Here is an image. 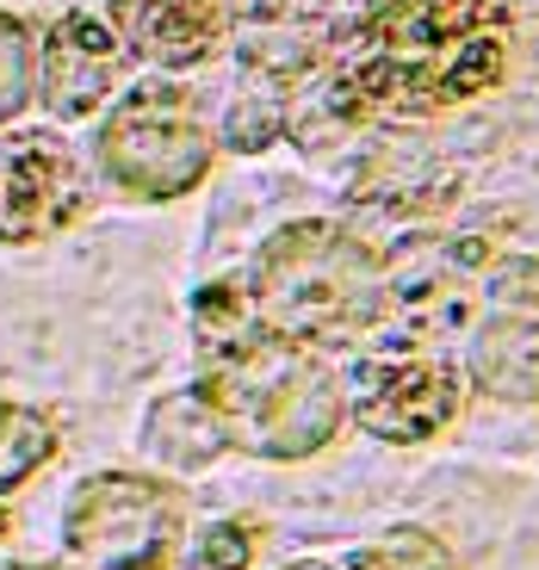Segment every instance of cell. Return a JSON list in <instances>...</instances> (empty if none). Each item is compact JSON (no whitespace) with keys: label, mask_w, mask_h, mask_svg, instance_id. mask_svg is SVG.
Returning <instances> with one entry per match:
<instances>
[{"label":"cell","mask_w":539,"mask_h":570,"mask_svg":"<svg viewBox=\"0 0 539 570\" xmlns=\"http://www.w3.org/2000/svg\"><path fill=\"white\" fill-rule=\"evenodd\" d=\"M186 502L174 484L100 471L69 502V552L94 570H161L180 546Z\"/></svg>","instance_id":"5"},{"label":"cell","mask_w":539,"mask_h":570,"mask_svg":"<svg viewBox=\"0 0 539 570\" xmlns=\"http://www.w3.org/2000/svg\"><path fill=\"white\" fill-rule=\"evenodd\" d=\"M471 379L502 403H539V261L502 255L478 279Z\"/></svg>","instance_id":"6"},{"label":"cell","mask_w":539,"mask_h":570,"mask_svg":"<svg viewBox=\"0 0 539 570\" xmlns=\"http://www.w3.org/2000/svg\"><path fill=\"white\" fill-rule=\"evenodd\" d=\"M118 43L149 57L156 69H193V62L217 57V43L229 31L224 0H112Z\"/></svg>","instance_id":"10"},{"label":"cell","mask_w":539,"mask_h":570,"mask_svg":"<svg viewBox=\"0 0 539 570\" xmlns=\"http://www.w3.org/2000/svg\"><path fill=\"white\" fill-rule=\"evenodd\" d=\"M81 205V168L50 130L19 137L0 156V243H31L62 229Z\"/></svg>","instance_id":"8"},{"label":"cell","mask_w":539,"mask_h":570,"mask_svg":"<svg viewBox=\"0 0 539 570\" xmlns=\"http://www.w3.org/2000/svg\"><path fill=\"white\" fill-rule=\"evenodd\" d=\"M0 533H7V521H0Z\"/></svg>","instance_id":"17"},{"label":"cell","mask_w":539,"mask_h":570,"mask_svg":"<svg viewBox=\"0 0 539 570\" xmlns=\"http://www.w3.org/2000/svg\"><path fill=\"white\" fill-rule=\"evenodd\" d=\"M285 570H329V564H285Z\"/></svg>","instance_id":"16"},{"label":"cell","mask_w":539,"mask_h":570,"mask_svg":"<svg viewBox=\"0 0 539 570\" xmlns=\"http://www.w3.org/2000/svg\"><path fill=\"white\" fill-rule=\"evenodd\" d=\"M143 441H149V453H156L161 465L199 471L229 446V434H224V422H217L205 391H174V397H161L156 410H149V434H143Z\"/></svg>","instance_id":"11"},{"label":"cell","mask_w":539,"mask_h":570,"mask_svg":"<svg viewBox=\"0 0 539 570\" xmlns=\"http://www.w3.org/2000/svg\"><path fill=\"white\" fill-rule=\"evenodd\" d=\"M502 62L509 13L497 0H384L341 62L335 100L347 112L422 118L490 94L502 81Z\"/></svg>","instance_id":"1"},{"label":"cell","mask_w":539,"mask_h":570,"mask_svg":"<svg viewBox=\"0 0 539 570\" xmlns=\"http://www.w3.org/2000/svg\"><path fill=\"white\" fill-rule=\"evenodd\" d=\"M248 316L280 342H354L384 316V267L341 224H285L242 285Z\"/></svg>","instance_id":"3"},{"label":"cell","mask_w":539,"mask_h":570,"mask_svg":"<svg viewBox=\"0 0 539 570\" xmlns=\"http://www.w3.org/2000/svg\"><path fill=\"white\" fill-rule=\"evenodd\" d=\"M31 100V31L0 13V125H13Z\"/></svg>","instance_id":"14"},{"label":"cell","mask_w":539,"mask_h":570,"mask_svg":"<svg viewBox=\"0 0 539 570\" xmlns=\"http://www.w3.org/2000/svg\"><path fill=\"white\" fill-rule=\"evenodd\" d=\"M459 397L465 391H459V372L447 360L403 354V360H366L354 372V422L391 446L434 441L459 415Z\"/></svg>","instance_id":"7"},{"label":"cell","mask_w":539,"mask_h":570,"mask_svg":"<svg viewBox=\"0 0 539 570\" xmlns=\"http://www.w3.org/2000/svg\"><path fill=\"white\" fill-rule=\"evenodd\" d=\"M50 453H57L50 422H43V415H31V410H19V403H0V497L26 484V478Z\"/></svg>","instance_id":"12"},{"label":"cell","mask_w":539,"mask_h":570,"mask_svg":"<svg viewBox=\"0 0 539 570\" xmlns=\"http://www.w3.org/2000/svg\"><path fill=\"white\" fill-rule=\"evenodd\" d=\"M125 75V43L87 13L57 19V31L43 38V62H38V94L57 118H87L100 112V100Z\"/></svg>","instance_id":"9"},{"label":"cell","mask_w":539,"mask_h":570,"mask_svg":"<svg viewBox=\"0 0 539 570\" xmlns=\"http://www.w3.org/2000/svg\"><path fill=\"white\" fill-rule=\"evenodd\" d=\"M347 570H453V558H447V546H440L434 533L391 528V533H379L372 546H360Z\"/></svg>","instance_id":"13"},{"label":"cell","mask_w":539,"mask_h":570,"mask_svg":"<svg viewBox=\"0 0 539 570\" xmlns=\"http://www.w3.org/2000/svg\"><path fill=\"white\" fill-rule=\"evenodd\" d=\"M248 558H255V528H242V521H217L199 546L205 570H248Z\"/></svg>","instance_id":"15"},{"label":"cell","mask_w":539,"mask_h":570,"mask_svg":"<svg viewBox=\"0 0 539 570\" xmlns=\"http://www.w3.org/2000/svg\"><path fill=\"white\" fill-rule=\"evenodd\" d=\"M100 168L130 199H180L212 168V137L180 87L143 81L130 87L100 130Z\"/></svg>","instance_id":"4"},{"label":"cell","mask_w":539,"mask_h":570,"mask_svg":"<svg viewBox=\"0 0 539 570\" xmlns=\"http://www.w3.org/2000/svg\"><path fill=\"white\" fill-rule=\"evenodd\" d=\"M205 397L236 446L261 459H311L335 441L341 385L335 372L298 342H280L267 328H242L229 342L205 347Z\"/></svg>","instance_id":"2"}]
</instances>
